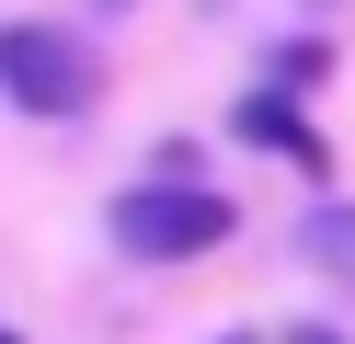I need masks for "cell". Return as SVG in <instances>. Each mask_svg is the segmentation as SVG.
Instances as JSON below:
<instances>
[{"label": "cell", "mask_w": 355, "mask_h": 344, "mask_svg": "<svg viewBox=\"0 0 355 344\" xmlns=\"http://www.w3.org/2000/svg\"><path fill=\"white\" fill-rule=\"evenodd\" d=\"M241 229V206L218 195V183H195V172H149V183H126L115 206H103V241L126 252V264H195V252H218Z\"/></svg>", "instance_id": "1"}, {"label": "cell", "mask_w": 355, "mask_h": 344, "mask_svg": "<svg viewBox=\"0 0 355 344\" xmlns=\"http://www.w3.org/2000/svg\"><path fill=\"white\" fill-rule=\"evenodd\" d=\"M0 104L69 126V115L103 104V58L69 35V23H0Z\"/></svg>", "instance_id": "2"}, {"label": "cell", "mask_w": 355, "mask_h": 344, "mask_svg": "<svg viewBox=\"0 0 355 344\" xmlns=\"http://www.w3.org/2000/svg\"><path fill=\"white\" fill-rule=\"evenodd\" d=\"M230 138L241 149H275L286 172H309V183H332V138L298 115V92L286 81H263V92H241V115H230Z\"/></svg>", "instance_id": "3"}, {"label": "cell", "mask_w": 355, "mask_h": 344, "mask_svg": "<svg viewBox=\"0 0 355 344\" xmlns=\"http://www.w3.org/2000/svg\"><path fill=\"white\" fill-rule=\"evenodd\" d=\"M298 264L332 275V287H355V206H344V195H321V206L298 218Z\"/></svg>", "instance_id": "4"}, {"label": "cell", "mask_w": 355, "mask_h": 344, "mask_svg": "<svg viewBox=\"0 0 355 344\" xmlns=\"http://www.w3.org/2000/svg\"><path fill=\"white\" fill-rule=\"evenodd\" d=\"M321 69H332V46H321V35H298V46H275V81H286V92H309V81H321Z\"/></svg>", "instance_id": "5"}, {"label": "cell", "mask_w": 355, "mask_h": 344, "mask_svg": "<svg viewBox=\"0 0 355 344\" xmlns=\"http://www.w3.org/2000/svg\"><path fill=\"white\" fill-rule=\"evenodd\" d=\"M275 344H355L344 321H275Z\"/></svg>", "instance_id": "6"}, {"label": "cell", "mask_w": 355, "mask_h": 344, "mask_svg": "<svg viewBox=\"0 0 355 344\" xmlns=\"http://www.w3.org/2000/svg\"><path fill=\"white\" fill-rule=\"evenodd\" d=\"M218 344H263V333H218Z\"/></svg>", "instance_id": "7"}, {"label": "cell", "mask_w": 355, "mask_h": 344, "mask_svg": "<svg viewBox=\"0 0 355 344\" xmlns=\"http://www.w3.org/2000/svg\"><path fill=\"white\" fill-rule=\"evenodd\" d=\"M0 344H24V333H12V321H0Z\"/></svg>", "instance_id": "8"}, {"label": "cell", "mask_w": 355, "mask_h": 344, "mask_svg": "<svg viewBox=\"0 0 355 344\" xmlns=\"http://www.w3.org/2000/svg\"><path fill=\"white\" fill-rule=\"evenodd\" d=\"M103 12H126V0H103Z\"/></svg>", "instance_id": "9"}]
</instances>
